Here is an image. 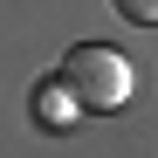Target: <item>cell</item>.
<instances>
[{
	"instance_id": "obj_3",
	"label": "cell",
	"mask_w": 158,
	"mask_h": 158,
	"mask_svg": "<svg viewBox=\"0 0 158 158\" xmlns=\"http://www.w3.org/2000/svg\"><path fill=\"white\" fill-rule=\"evenodd\" d=\"M117 21H131V28H158V0H110Z\"/></svg>"
},
{
	"instance_id": "obj_1",
	"label": "cell",
	"mask_w": 158,
	"mask_h": 158,
	"mask_svg": "<svg viewBox=\"0 0 158 158\" xmlns=\"http://www.w3.org/2000/svg\"><path fill=\"white\" fill-rule=\"evenodd\" d=\"M55 76L76 89V103H83V110H124L131 89H138L131 55H124V48H103V41H76L69 55H62Z\"/></svg>"
},
{
	"instance_id": "obj_2",
	"label": "cell",
	"mask_w": 158,
	"mask_h": 158,
	"mask_svg": "<svg viewBox=\"0 0 158 158\" xmlns=\"http://www.w3.org/2000/svg\"><path fill=\"white\" fill-rule=\"evenodd\" d=\"M76 110H83V103H76V89L62 83V76H55V83H41V89H35V117H41L48 131H69V124H76Z\"/></svg>"
}]
</instances>
